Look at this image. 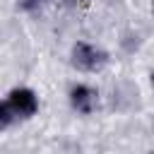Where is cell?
I'll return each instance as SVG.
<instances>
[{
    "label": "cell",
    "mask_w": 154,
    "mask_h": 154,
    "mask_svg": "<svg viewBox=\"0 0 154 154\" xmlns=\"http://www.w3.org/2000/svg\"><path fill=\"white\" fill-rule=\"evenodd\" d=\"M70 58H72V65L82 72H99L108 63V53L89 41H77L70 51Z\"/></svg>",
    "instance_id": "6da1fadb"
},
{
    "label": "cell",
    "mask_w": 154,
    "mask_h": 154,
    "mask_svg": "<svg viewBox=\"0 0 154 154\" xmlns=\"http://www.w3.org/2000/svg\"><path fill=\"white\" fill-rule=\"evenodd\" d=\"M7 103L17 118H31L38 111V96L31 87H12L7 91Z\"/></svg>",
    "instance_id": "7a4b0ae2"
},
{
    "label": "cell",
    "mask_w": 154,
    "mask_h": 154,
    "mask_svg": "<svg viewBox=\"0 0 154 154\" xmlns=\"http://www.w3.org/2000/svg\"><path fill=\"white\" fill-rule=\"evenodd\" d=\"M96 103H99V91L94 87H89L84 82L72 84V89H70V106L77 113H84L87 116V113H91L96 108Z\"/></svg>",
    "instance_id": "3957f363"
},
{
    "label": "cell",
    "mask_w": 154,
    "mask_h": 154,
    "mask_svg": "<svg viewBox=\"0 0 154 154\" xmlns=\"http://www.w3.org/2000/svg\"><path fill=\"white\" fill-rule=\"evenodd\" d=\"M14 120H17V116H14V111L10 108L7 99H0V132L7 130V128H12Z\"/></svg>",
    "instance_id": "277c9868"
},
{
    "label": "cell",
    "mask_w": 154,
    "mask_h": 154,
    "mask_svg": "<svg viewBox=\"0 0 154 154\" xmlns=\"http://www.w3.org/2000/svg\"><path fill=\"white\" fill-rule=\"evenodd\" d=\"M149 82H152V89H154V72L149 75Z\"/></svg>",
    "instance_id": "5b68a950"
},
{
    "label": "cell",
    "mask_w": 154,
    "mask_h": 154,
    "mask_svg": "<svg viewBox=\"0 0 154 154\" xmlns=\"http://www.w3.org/2000/svg\"><path fill=\"white\" fill-rule=\"evenodd\" d=\"M152 7H154V0H152Z\"/></svg>",
    "instance_id": "8992f818"
}]
</instances>
